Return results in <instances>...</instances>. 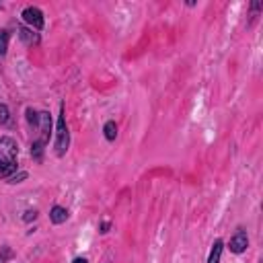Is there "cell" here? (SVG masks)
Wrapping results in <instances>:
<instances>
[{
    "label": "cell",
    "mask_w": 263,
    "mask_h": 263,
    "mask_svg": "<svg viewBox=\"0 0 263 263\" xmlns=\"http://www.w3.org/2000/svg\"><path fill=\"white\" fill-rule=\"evenodd\" d=\"M16 154L18 146L12 138H0V177H12L16 171Z\"/></svg>",
    "instance_id": "obj_1"
},
{
    "label": "cell",
    "mask_w": 263,
    "mask_h": 263,
    "mask_svg": "<svg viewBox=\"0 0 263 263\" xmlns=\"http://www.w3.org/2000/svg\"><path fill=\"white\" fill-rule=\"evenodd\" d=\"M70 144V134H68V123H66V115H64V107L60 111L58 117V127H55V154L64 156Z\"/></svg>",
    "instance_id": "obj_2"
},
{
    "label": "cell",
    "mask_w": 263,
    "mask_h": 263,
    "mask_svg": "<svg viewBox=\"0 0 263 263\" xmlns=\"http://www.w3.org/2000/svg\"><path fill=\"white\" fill-rule=\"evenodd\" d=\"M23 21L27 25H31V29H35V31L43 29V12L37 6H27L23 10Z\"/></svg>",
    "instance_id": "obj_3"
},
{
    "label": "cell",
    "mask_w": 263,
    "mask_h": 263,
    "mask_svg": "<svg viewBox=\"0 0 263 263\" xmlns=\"http://www.w3.org/2000/svg\"><path fill=\"white\" fill-rule=\"evenodd\" d=\"M37 129H39V140L41 144H45L49 140V132H51V117L47 111H39V119H37Z\"/></svg>",
    "instance_id": "obj_4"
},
{
    "label": "cell",
    "mask_w": 263,
    "mask_h": 263,
    "mask_svg": "<svg viewBox=\"0 0 263 263\" xmlns=\"http://www.w3.org/2000/svg\"><path fill=\"white\" fill-rule=\"evenodd\" d=\"M249 247V236L245 230H236L234 236L230 238V251L232 253H242Z\"/></svg>",
    "instance_id": "obj_5"
},
{
    "label": "cell",
    "mask_w": 263,
    "mask_h": 263,
    "mask_svg": "<svg viewBox=\"0 0 263 263\" xmlns=\"http://www.w3.org/2000/svg\"><path fill=\"white\" fill-rule=\"evenodd\" d=\"M18 37L23 39L25 45H37L39 43V35L33 33V29H27V27H21L18 29Z\"/></svg>",
    "instance_id": "obj_6"
},
{
    "label": "cell",
    "mask_w": 263,
    "mask_h": 263,
    "mask_svg": "<svg viewBox=\"0 0 263 263\" xmlns=\"http://www.w3.org/2000/svg\"><path fill=\"white\" fill-rule=\"evenodd\" d=\"M49 220H51L53 224H62V222H66V220H68V210L62 208V205H53L51 212H49Z\"/></svg>",
    "instance_id": "obj_7"
},
{
    "label": "cell",
    "mask_w": 263,
    "mask_h": 263,
    "mask_svg": "<svg viewBox=\"0 0 263 263\" xmlns=\"http://www.w3.org/2000/svg\"><path fill=\"white\" fill-rule=\"evenodd\" d=\"M222 247L224 242L222 240H216L212 245V251H210V257H208V263H220V255H222Z\"/></svg>",
    "instance_id": "obj_8"
},
{
    "label": "cell",
    "mask_w": 263,
    "mask_h": 263,
    "mask_svg": "<svg viewBox=\"0 0 263 263\" xmlns=\"http://www.w3.org/2000/svg\"><path fill=\"white\" fill-rule=\"evenodd\" d=\"M103 132H105V138L109 142H113L117 138V125H115V121H107L105 127H103Z\"/></svg>",
    "instance_id": "obj_9"
},
{
    "label": "cell",
    "mask_w": 263,
    "mask_h": 263,
    "mask_svg": "<svg viewBox=\"0 0 263 263\" xmlns=\"http://www.w3.org/2000/svg\"><path fill=\"white\" fill-rule=\"evenodd\" d=\"M8 39H10L8 31L0 29V55H4V53H6V49H8Z\"/></svg>",
    "instance_id": "obj_10"
},
{
    "label": "cell",
    "mask_w": 263,
    "mask_h": 263,
    "mask_svg": "<svg viewBox=\"0 0 263 263\" xmlns=\"http://www.w3.org/2000/svg\"><path fill=\"white\" fill-rule=\"evenodd\" d=\"M27 119H29V123L33 125V127H37V119H39V111H35V109H27Z\"/></svg>",
    "instance_id": "obj_11"
},
{
    "label": "cell",
    "mask_w": 263,
    "mask_h": 263,
    "mask_svg": "<svg viewBox=\"0 0 263 263\" xmlns=\"http://www.w3.org/2000/svg\"><path fill=\"white\" fill-rule=\"evenodd\" d=\"M41 150H43V144L35 140V142H33V146H31V154H33L37 160H41Z\"/></svg>",
    "instance_id": "obj_12"
},
{
    "label": "cell",
    "mask_w": 263,
    "mask_h": 263,
    "mask_svg": "<svg viewBox=\"0 0 263 263\" xmlns=\"http://www.w3.org/2000/svg\"><path fill=\"white\" fill-rule=\"evenodd\" d=\"M8 115H10V113H8V107H6V105H0V125L8 121Z\"/></svg>",
    "instance_id": "obj_13"
},
{
    "label": "cell",
    "mask_w": 263,
    "mask_h": 263,
    "mask_svg": "<svg viewBox=\"0 0 263 263\" xmlns=\"http://www.w3.org/2000/svg\"><path fill=\"white\" fill-rule=\"evenodd\" d=\"M23 179H27V173H25V171H21V173H16V175L8 177V181H10V183H21Z\"/></svg>",
    "instance_id": "obj_14"
},
{
    "label": "cell",
    "mask_w": 263,
    "mask_h": 263,
    "mask_svg": "<svg viewBox=\"0 0 263 263\" xmlns=\"http://www.w3.org/2000/svg\"><path fill=\"white\" fill-rule=\"evenodd\" d=\"M37 218V212L35 210H29V212H25V220L29 222V220H35Z\"/></svg>",
    "instance_id": "obj_15"
},
{
    "label": "cell",
    "mask_w": 263,
    "mask_h": 263,
    "mask_svg": "<svg viewBox=\"0 0 263 263\" xmlns=\"http://www.w3.org/2000/svg\"><path fill=\"white\" fill-rule=\"evenodd\" d=\"M72 263H88V261H86V259H84V257H76V259H74V261H72Z\"/></svg>",
    "instance_id": "obj_16"
},
{
    "label": "cell",
    "mask_w": 263,
    "mask_h": 263,
    "mask_svg": "<svg viewBox=\"0 0 263 263\" xmlns=\"http://www.w3.org/2000/svg\"><path fill=\"white\" fill-rule=\"evenodd\" d=\"M107 228H109V222H103L101 224V232H107Z\"/></svg>",
    "instance_id": "obj_17"
},
{
    "label": "cell",
    "mask_w": 263,
    "mask_h": 263,
    "mask_svg": "<svg viewBox=\"0 0 263 263\" xmlns=\"http://www.w3.org/2000/svg\"><path fill=\"white\" fill-rule=\"evenodd\" d=\"M0 8H2V6H0Z\"/></svg>",
    "instance_id": "obj_18"
}]
</instances>
